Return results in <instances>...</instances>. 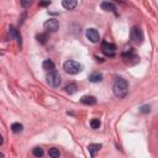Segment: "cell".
Instances as JSON below:
<instances>
[{"label": "cell", "mask_w": 158, "mask_h": 158, "mask_svg": "<svg viewBox=\"0 0 158 158\" xmlns=\"http://www.w3.org/2000/svg\"><path fill=\"white\" fill-rule=\"evenodd\" d=\"M32 153H33V156H35V157L41 158L43 156V150L41 147H35V148L32 150Z\"/></svg>", "instance_id": "cell-19"}, {"label": "cell", "mask_w": 158, "mask_h": 158, "mask_svg": "<svg viewBox=\"0 0 158 158\" xmlns=\"http://www.w3.org/2000/svg\"><path fill=\"white\" fill-rule=\"evenodd\" d=\"M3 142H4V138H3V136H1V135H0V146L3 145Z\"/></svg>", "instance_id": "cell-23"}, {"label": "cell", "mask_w": 158, "mask_h": 158, "mask_svg": "<svg viewBox=\"0 0 158 158\" xmlns=\"http://www.w3.org/2000/svg\"><path fill=\"white\" fill-rule=\"evenodd\" d=\"M85 36H87V38L89 40V41H90V42H93V43L99 42V40H100L99 32L95 30V29H88L87 32H85Z\"/></svg>", "instance_id": "cell-7"}, {"label": "cell", "mask_w": 158, "mask_h": 158, "mask_svg": "<svg viewBox=\"0 0 158 158\" xmlns=\"http://www.w3.org/2000/svg\"><path fill=\"white\" fill-rule=\"evenodd\" d=\"M47 38H48L47 33H40V35H37V41L41 43V44L46 43V42H47Z\"/></svg>", "instance_id": "cell-18"}, {"label": "cell", "mask_w": 158, "mask_h": 158, "mask_svg": "<svg viewBox=\"0 0 158 158\" xmlns=\"http://www.w3.org/2000/svg\"><path fill=\"white\" fill-rule=\"evenodd\" d=\"M64 90H66V93H67V94L72 95V94H75V93H77L78 87H77V84H74V83H71V84H68V85H66Z\"/></svg>", "instance_id": "cell-14"}, {"label": "cell", "mask_w": 158, "mask_h": 158, "mask_svg": "<svg viewBox=\"0 0 158 158\" xmlns=\"http://www.w3.org/2000/svg\"><path fill=\"white\" fill-rule=\"evenodd\" d=\"M100 125H101V122H100L99 118H93V120L90 121V126H92V128H94V130H98L100 127Z\"/></svg>", "instance_id": "cell-20"}, {"label": "cell", "mask_w": 158, "mask_h": 158, "mask_svg": "<svg viewBox=\"0 0 158 158\" xmlns=\"http://www.w3.org/2000/svg\"><path fill=\"white\" fill-rule=\"evenodd\" d=\"M103 147L100 143H90L88 146V151H89V153H90V157L92 158H95V156H97V153L100 151V148Z\"/></svg>", "instance_id": "cell-8"}, {"label": "cell", "mask_w": 158, "mask_h": 158, "mask_svg": "<svg viewBox=\"0 0 158 158\" xmlns=\"http://www.w3.org/2000/svg\"><path fill=\"white\" fill-rule=\"evenodd\" d=\"M63 69L66 73H68V74H78V73H80L83 71V66L79 63L77 61H73V59H69L64 62L63 64Z\"/></svg>", "instance_id": "cell-2"}, {"label": "cell", "mask_w": 158, "mask_h": 158, "mask_svg": "<svg viewBox=\"0 0 158 158\" xmlns=\"http://www.w3.org/2000/svg\"><path fill=\"white\" fill-rule=\"evenodd\" d=\"M31 1H30V0H22V1H21V5H22V6H24V8H29V6H31Z\"/></svg>", "instance_id": "cell-22"}, {"label": "cell", "mask_w": 158, "mask_h": 158, "mask_svg": "<svg viewBox=\"0 0 158 158\" xmlns=\"http://www.w3.org/2000/svg\"><path fill=\"white\" fill-rule=\"evenodd\" d=\"M46 79H47V83H48L52 88H58V87L61 85V82H62V78H61L59 73H58L57 71L48 72Z\"/></svg>", "instance_id": "cell-3"}, {"label": "cell", "mask_w": 158, "mask_h": 158, "mask_svg": "<svg viewBox=\"0 0 158 158\" xmlns=\"http://www.w3.org/2000/svg\"><path fill=\"white\" fill-rule=\"evenodd\" d=\"M112 92H114V94L117 98H120V99L126 98L128 94V83L126 79L116 78L114 82V85H112Z\"/></svg>", "instance_id": "cell-1"}, {"label": "cell", "mask_w": 158, "mask_h": 158, "mask_svg": "<svg viewBox=\"0 0 158 158\" xmlns=\"http://www.w3.org/2000/svg\"><path fill=\"white\" fill-rule=\"evenodd\" d=\"M43 27L49 32H56L59 29V22L56 19H49L43 24Z\"/></svg>", "instance_id": "cell-6"}, {"label": "cell", "mask_w": 158, "mask_h": 158, "mask_svg": "<svg viewBox=\"0 0 158 158\" xmlns=\"http://www.w3.org/2000/svg\"><path fill=\"white\" fill-rule=\"evenodd\" d=\"M48 156L51 157V158H59V156H61V153H59V150L58 148H49V151H48Z\"/></svg>", "instance_id": "cell-17"}, {"label": "cell", "mask_w": 158, "mask_h": 158, "mask_svg": "<svg viewBox=\"0 0 158 158\" xmlns=\"http://www.w3.org/2000/svg\"><path fill=\"white\" fill-rule=\"evenodd\" d=\"M89 80L92 83H98L103 80V74L101 73H93V74L89 75Z\"/></svg>", "instance_id": "cell-15"}, {"label": "cell", "mask_w": 158, "mask_h": 158, "mask_svg": "<svg viewBox=\"0 0 158 158\" xmlns=\"http://www.w3.org/2000/svg\"><path fill=\"white\" fill-rule=\"evenodd\" d=\"M130 37H131V41L135 43H142L143 41V32L141 30L140 26H133L131 31H130Z\"/></svg>", "instance_id": "cell-4"}, {"label": "cell", "mask_w": 158, "mask_h": 158, "mask_svg": "<svg viewBox=\"0 0 158 158\" xmlns=\"http://www.w3.org/2000/svg\"><path fill=\"white\" fill-rule=\"evenodd\" d=\"M42 68L46 72H53V71H56V66L51 59H46L42 63Z\"/></svg>", "instance_id": "cell-13"}, {"label": "cell", "mask_w": 158, "mask_h": 158, "mask_svg": "<svg viewBox=\"0 0 158 158\" xmlns=\"http://www.w3.org/2000/svg\"><path fill=\"white\" fill-rule=\"evenodd\" d=\"M77 5H78L77 0H63V1H62V6H63L66 10H73V9H75Z\"/></svg>", "instance_id": "cell-11"}, {"label": "cell", "mask_w": 158, "mask_h": 158, "mask_svg": "<svg viewBox=\"0 0 158 158\" xmlns=\"http://www.w3.org/2000/svg\"><path fill=\"white\" fill-rule=\"evenodd\" d=\"M140 111L142 112V114H148V112L151 111V106H150V105H143V106H141Z\"/></svg>", "instance_id": "cell-21"}, {"label": "cell", "mask_w": 158, "mask_h": 158, "mask_svg": "<svg viewBox=\"0 0 158 158\" xmlns=\"http://www.w3.org/2000/svg\"><path fill=\"white\" fill-rule=\"evenodd\" d=\"M0 158H4V154L3 153H0Z\"/></svg>", "instance_id": "cell-24"}, {"label": "cell", "mask_w": 158, "mask_h": 158, "mask_svg": "<svg viewBox=\"0 0 158 158\" xmlns=\"http://www.w3.org/2000/svg\"><path fill=\"white\" fill-rule=\"evenodd\" d=\"M80 101L84 105H95L97 104V98L93 97V95H85L80 99Z\"/></svg>", "instance_id": "cell-12"}, {"label": "cell", "mask_w": 158, "mask_h": 158, "mask_svg": "<svg viewBox=\"0 0 158 158\" xmlns=\"http://www.w3.org/2000/svg\"><path fill=\"white\" fill-rule=\"evenodd\" d=\"M9 32H10V36L14 37V38H16V41H18V44H20V46H21V44H22V40H21V35H20L19 30L16 29V27H14V26H10Z\"/></svg>", "instance_id": "cell-9"}, {"label": "cell", "mask_w": 158, "mask_h": 158, "mask_svg": "<svg viewBox=\"0 0 158 158\" xmlns=\"http://www.w3.org/2000/svg\"><path fill=\"white\" fill-rule=\"evenodd\" d=\"M22 130H24V126H22L21 123H19V122H15V123L11 125V131H13L14 133H20Z\"/></svg>", "instance_id": "cell-16"}, {"label": "cell", "mask_w": 158, "mask_h": 158, "mask_svg": "<svg viewBox=\"0 0 158 158\" xmlns=\"http://www.w3.org/2000/svg\"><path fill=\"white\" fill-rule=\"evenodd\" d=\"M101 9L105 10V11H111V13H114L115 15H117L116 6H115V4H114V3H109V1L101 3Z\"/></svg>", "instance_id": "cell-10"}, {"label": "cell", "mask_w": 158, "mask_h": 158, "mask_svg": "<svg viewBox=\"0 0 158 158\" xmlns=\"http://www.w3.org/2000/svg\"><path fill=\"white\" fill-rule=\"evenodd\" d=\"M116 49H117V47L114 43H109V42L104 41L103 44H101V51H103V53L105 56H109V57H114L116 53Z\"/></svg>", "instance_id": "cell-5"}]
</instances>
